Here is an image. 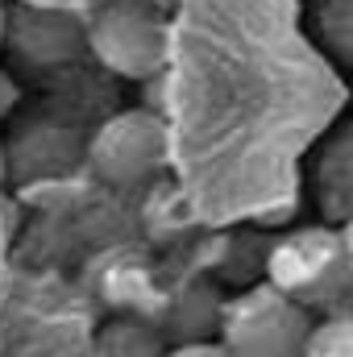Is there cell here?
Wrapping results in <instances>:
<instances>
[{
  "label": "cell",
  "instance_id": "cell-1",
  "mask_svg": "<svg viewBox=\"0 0 353 357\" xmlns=\"http://www.w3.org/2000/svg\"><path fill=\"white\" fill-rule=\"evenodd\" d=\"M266 282L283 291L291 303H299L303 312L324 307L333 316L353 287V262L341 229L312 225L278 237L266 254Z\"/></svg>",
  "mask_w": 353,
  "mask_h": 357
},
{
  "label": "cell",
  "instance_id": "cell-2",
  "mask_svg": "<svg viewBox=\"0 0 353 357\" xmlns=\"http://www.w3.org/2000/svg\"><path fill=\"white\" fill-rule=\"evenodd\" d=\"M312 316L270 282H258L220 307V345L229 357H303Z\"/></svg>",
  "mask_w": 353,
  "mask_h": 357
},
{
  "label": "cell",
  "instance_id": "cell-3",
  "mask_svg": "<svg viewBox=\"0 0 353 357\" xmlns=\"http://www.w3.org/2000/svg\"><path fill=\"white\" fill-rule=\"evenodd\" d=\"M167 154H171V133H167L163 116H154L146 108L108 116L88 142L91 171L108 187H121V191L150 183L167 167Z\"/></svg>",
  "mask_w": 353,
  "mask_h": 357
},
{
  "label": "cell",
  "instance_id": "cell-4",
  "mask_svg": "<svg viewBox=\"0 0 353 357\" xmlns=\"http://www.w3.org/2000/svg\"><path fill=\"white\" fill-rule=\"evenodd\" d=\"M88 50L125 79H150L167 59V29L163 21L129 0L104 4L88 25Z\"/></svg>",
  "mask_w": 353,
  "mask_h": 357
},
{
  "label": "cell",
  "instance_id": "cell-5",
  "mask_svg": "<svg viewBox=\"0 0 353 357\" xmlns=\"http://www.w3.org/2000/svg\"><path fill=\"white\" fill-rule=\"evenodd\" d=\"M4 42L25 63H63L80 42H88V33H80V25L59 8H17L4 21Z\"/></svg>",
  "mask_w": 353,
  "mask_h": 357
},
{
  "label": "cell",
  "instance_id": "cell-6",
  "mask_svg": "<svg viewBox=\"0 0 353 357\" xmlns=\"http://www.w3.org/2000/svg\"><path fill=\"white\" fill-rule=\"evenodd\" d=\"M312 195L320 204V212L333 220V229H341L353 216V129L337 133L312 171Z\"/></svg>",
  "mask_w": 353,
  "mask_h": 357
},
{
  "label": "cell",
  "instance_id": "cell-7",
  "mask_svg": "<svg viewBox=\"0 0 353 357\" xmlns=\"http://www.w3.org/2000/svg\"><path fill=\"white\" fill-rule=\"evenodd\" d=\"M13 171L17 175H54V171H67L71 162H75V142H71V133L67 129H50V125H42V129H25V133H17V142H13Z\"/></svg>",
  "mask_w": 353,
  "mask_h": 357
},
{
  "label": "cell",
  "instance_id": "cell-8",
  "mask_svg": "<svg viewBox=\"0 0 353 357\" xmlns=\"http://www.w3.org/2000/svg\"><path fill=\"white\" fill-rule=\"evenodd\" d=\"M316 21L324 42L341 59H353V0H316Z\"/></svg>",
  "mask_w": 353,
  "mask_h": 357
},
{
  "label": "cell",
  "instance_id": "cell-9",
  "mask_svg": "<svg viewBox=\"0 0 353 357\" xmlns=\"http://www.w3.org/2000/svg\"><path fill=\"white\" fill-rule=\"evenodd\" d=\"M303 357H353V316H324L312 328Z\"/></svg>",
  "mask_w": 353,
  "mask_h": 357
},
{
  "label": "cell",
  "instance_id": "cell-10",
  "mask_svg": "<svg viewBox=\"0 0 353 357\" xmlns=\"http://www.w3.org/2000/svg\"><path fill=\"white\" fill-rule=\"evenodd\" d=\"M163 357H229V349L220 345V341H183V345H175L171 354H163Z\"/></svg>",
  "mask_w": 353,
  "mask_h": 357
},
{
  "label": "cell",
  "instance_id": "cell-11",
  "mask_svg": "<svg viewBox=\"0 0 353 357\" xmlns=\"http://www.w3.org/2000/svg\"><path fill=\"white\" fill-rule=\"evenodd\" d=\"M333 316H353V287L345 291V299L337 303V312H333Z\"/></svg>",
  "mask_w": 353,
  "mask_h": 357
},
{
  "label": "cell",
  "instance_id": "cell-12",
  "mask_svg": "<svg viewBox=\"0 0 353 357\" xmlns=\"http://www.w3.org/2000/svg\"><path fill=\"white\" fill-rule=\"evenodd\" d=\"M341 237H345V250H350V262H353V216L341 225Z\"/></svg>",
  "mask_w": 353,
  "mask_h": 357
},
{
  "label": "cell",
  "instance_id": "cell-13",
  "mask_svg": "<svg viewBox=\"0 0 353 357\" xmlns=\"http://www.w3.org/2000/svg\"><path fill=\"white\" fill-rule=\"evenodd\" d=\"M4 21H8V17H4V8H0V42H4Z\"/></svg>",
  "mask_w": 353,
  "mask_h": 357
}]
</instances>
